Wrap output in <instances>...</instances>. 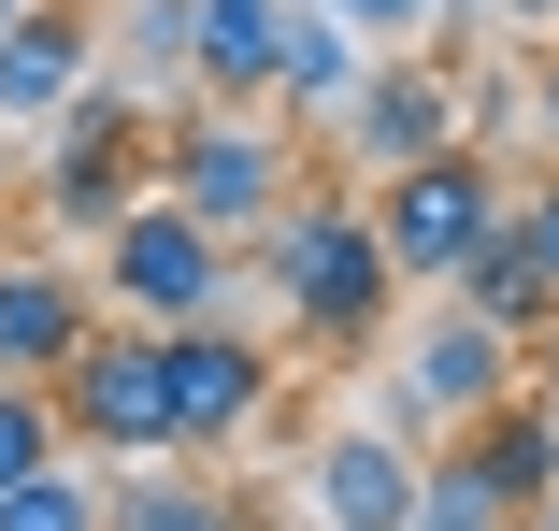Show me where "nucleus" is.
<instances>
[{
    "label": "nucleus",
    "mask_w": 559,
    "mask_h": 531,
    "mask_svg": "<svg viewBox=\"0 0 559 531\" xmlns=\"http://www.w3.org/2000/svg\"><path fill=\"white\" fill-rule=\"evenodd\" d=\"M144 187H158V130H144V101H130L116 72H100V86L72 101V116H44L29 201H44L58 231H116L130 201H144Z\"/></svg>",
    "instance_id": "obj_2"
},
{
    "label": "nucleus",
    "mask_w": 559,
    "mask_h": 531,
    "mask_svg": "<svg viewBox=\"0 0 559 531\" xmlns=\"http://www.w3.org/2000/svg\"><path fill=\"white\" fill-rule=\"evenodd\" d=\"M100 287H116L130 331H201L215 302H230V231H201L187 201H130L116 231H100Z\"/></svg>",
    "instance_id": "obj_4"
},
{
    "label": "nucleus",
    "mask_w": 559,
    "mask_h": 531,
    "mask_svg": "<svg viewBox=\"0 0 559 531\" xmlns=\"http://www.w3.org/2000/svg\"><path fill=\"white\" fill-rule=\"evenodd\" d=\"M86 331H100L86 273H58V259H0V374H15V388H58Z\"/></svg>",
    "instance_id": "obj_13"
},
{
    "label": "nucleus",
    "mask_w": 559,
    "mask_h": 531,
    "mask_svg": "<svg viewBox=\"0 0 559 531\" xmlns=\"http://www.w3.org/2000/svg\"><path fill=\"white\" fill-rule=\"evenodd\" d=\"M402 531H502V517H488V488H474L460 460H416V517H402Z\"/></svg>",
    "instance_id": "obj_21"
},
{
    "label": "nucleus",
    "mask_w": 559,
    "mask_h": 531,
    "mask_svg": "<svg viewBox=\"0 0 559 531\" xmlns=\"http://www.w3.org/2000/svg\"><path fill=\"white\" fill-rule=\"evenodd\" d=\"M488 331H559V173H531V187H502V216H488V245L444 273Z\"/></svg>",
    "instance_id": "obj_8"
},
{
    "label": "nucleus",
    "mask_w": 559,
    "mask_h": 531,
    "mask_svg": "<svg viewBox=\"0 0 559 531\" xmlns=\"http://www.w3.org/2000/svg\"><path fill=\"white\" fill-rule=\"evenodd\" d=\"M531 531H559V488H545V517H531Z\"/></svg>",
    "instance_id": "obj_24"
},
{
    "label": "nucleus",
    "mask_w": 559,
    "mask_h": 531,
    "mask_svg": "<svg viewBox=\"0 0 559 531\" xmlns=\"http://www.w3.org/2000/svg\"><path fill=\"white\" fill-rule=\"evenodd\" d=\"M158 374H173V446H187V460H201V446H230V432H259L273 388H287V359H273L259 331H230V316L158 331Z\"/></svg>",
    "instance_id": "obj_7"
},
{
    "label": "nucleus",
    "mask_w": 559,
    "mask_h": 531,
    "mask_svg": "<svg viewBox=\"0 0 559 531\" xmlns=\"http://www.w3.org/2000/svg\"><path fill=\"white\" fill-rule=\"evenodd\" d=\"M0 144H15V130H0ZM0 187H15V158H0Z\"/></svg>",
    "instance_id": "obj_26"
},
{
    "label": "nucleus",
    "mask_w": 559,
    "mask_h": 531,
    "mask_svg": "<svg viewBox=\"0 0 559 531\" xmlns=\"http://www.w3.org/2000/svg\"><path fill=\"white\" fill-rule=\"evenodd\" d=\"M100 531H259V503L201 460H144L130 488H100Z\"/></svg>",
    "instance_id": "obj_15"
},
{
    "label": "nucleus",
    "mask_w": 559,
    "mask_h": 531,
    "mask_svg": "<svg viewBox=\"0 0 559 531\" xmlns=\"http://www.w3.org/2000/svg\"><path fill=\"white\" fill-rule=\"evenodd\" d=\"M259 287H273V316H287V345H316V359H359V345L388 331V302H402L359 187H287V216L259 231Z\"/></svg>",
    "instance_id": "obj_1"
},
{
    "label": "nucleus",
    "mask_w": 559,
    "mask_h": 531,
    "mask_svg": "<svg viewBox=\"0 0 559 531\" xmlns=\"http://www.w3.org/2000/svg\"><path fill=\"white\" fill-rule=\"evenodd\" d=\"M373 201V245H388V273L402 287H444L474 245H488V216H502V173H488V144H444V158H402V173H373L359 187Z\"/></svg>",
    "instance_id": "obj_3"
},
{
    "label": "nucleus",
    "mask_w": 559,
    "mask_h": 531,
    "mask_svg": "<svg viewBox=\"0 0 559 531\" xmlns=\"http://www.w3.org/2000/svg\"><path fill=\"white\" fill-rule=\"evenodd\" d=\"M15 15H29V0H0V30H15Z\"/></svg>",
    "instance_id": "obj_25"
},
{
    "label": "nucleus",
    "mask_w": 559,
    "mask_h": 531,
    "mask_svg": "<svg viewBox=\"0 0 559 531\" xmlns=\"http://www.w3.org/2000/svg\"><path fill=\"white\" fill-rule=\"evenodd\" d=\"M301 503H316V531H402L416 517V432H388V416L330 432L301 460Z\"/></svg>",
    "instance_id": "obj_11"
},
{
    "label": "nucleus",
    "mask_w": 559,
    "mask_h": 531,
    "mask_svg": "<svg viewBox=\"0 0 559 531\" xmlns=\"http://www.w3.org/2000/svg\"><path fill=\"white\" fill-rule=\"evenodd\" d=\"M287 187H301V158L245 116V101H215V116H187V130H158V201H187L201 231H273L287 216Z\"/></svg>",
    "instance_id": "obj_5"
},
{
    "label": "nucleus",
    "mask_w": 559,
    "mask_h": 531,
    "mask_svg": "<svg viewBox=\"0 0 559 531\" xmlns=\"http://www.w3.org/2000/svg\"><path fill=\"white\" fill-rule=\"evenodd\" d=\"M359 72H373V44L330 15V0H287V44H273V101H287V116H345Z\"/></svg>",
    "instance_id": "obj_16"
},
{
    "label": "nucleus",
    "mask_w": 559,
    "mask_h": 531,
    "mask_svg": "<svg viewBox=\"0 0 559 531\" xmlns=\"http://www.w3.org/2000/svg\"><path fill=\"white\" fill-rule=\"evenodd\" d=\"M44 460H72V432H58V388H15V374H0V488H29Z\"/></svg>",
    "instance_id": "obj_18"
},
{
    "label": "nucleus",
    "mask_w": 559,
    "mask_h": 531,
    "mask_svg": "<svg viewBox=\"0 0 559 531\" xmlns=\"http://www.w3.org/2000/svg\"><path fill=\"white\" fill-rule=\"evenodd\" d=\"M0 531H100V488L72 460H44L29 488H0Z\"/></svg>",
    "instance_id": "obj_19"
},
{
    "label": "nucleus",
    "mask_w": 559,
    "mask_h": 531,
    "mask_svg": "<svg viewBox=\"0 0 559 531\" xmlns=\"http://www.w3.org/2000/svg\"><path fill=\"white\" fill-rule=\"evenodd\" d=\"M144 72V86H187V0H116L100 15V72Z\"/></svg>",
    "instance_id": "obj_17"
},
{
    "label": "nucleus",
    "mask_w": 559,
    "mask_h": 531,
    "mask_svg": "<svg viewBox=\"0 0 559 531\" xmlns=\"http://www.w3.org/2000/svg\"><path fill=\"white\" fill-rule=\"evenodd\" d=\"M502 531H531V517H502Z\"/></svg>",
    "instance_id": "obj_27"
},
{
    "label": "nucleus",
    "mask_w": 559,
    "mask_h": 531,
    "mask_svg": "<svg viewBox=\"0 0 559 531\" xmlns=\"http://www.w3.org/2000/svg\"><path fill=\"white\" fill-rule=\"evenodd\" d=\"M430 460H460L474 488H488V517H545V488H559V402H488V416H460Z\"/></svg>",
    "instance_id": "obj_12"
},
{
    "label": "nucleus",
    "mask_w": 559,
    "mask_h": 531,
    "mask_svg": "<svg viewBox=\"0 0 559 531\" xmlns=\"http://www.w3.org/2000/svg\"><path fill=\"white\" fill-rule=\"evenodd\" d=\"M330 15H345L373 58H402V44H444V15H460V0H330Z\"/></svg>",
    "instance_id": "obj_20"
},
{
    "label": "nucleus",
    "mask_w": 559,
    "mask_h": 531,
    "mask_svg": "<svg viewBox=\"0 0 559 531\" xmlns=\"http://www.w3.org/2000/svg\"><path fill=\"white\" fill-rule=\"evenodd\" d=\"M100 86V0H29L0 30V130H44Z\"/></svg>",
    "instance_id": "obj_10"
},
{
    "label": "nucleus",
    "mask_w": 559,
    "mask_h": 531,
    "mask_svg": "<svg viewBox=\"0 0 559 531\" xmlns=\"http://www.w3.org/2000/svg\"><path fill=\"white\" fill-rule=\"evenodd\" d=\"M488 30H559V0H474Z\"/></svg>",
    "instance_id": "obj_22"
},
{
    "label": "nucleus",
    "mask_w": 559,
    "mask_h": 531,
    "mask_svg": "<svg viewBox=\"0 0 559 531\" xmlns=\"http://www.w3.org/2000/svg\"><path fill=\"white\" fill-rule=\"evenodd\" d=\"M287 0H187V86L201 101H273Z\"/></svg>",
    "instance_id": "obj_14"
},
{
    "label": "nucleus",
    "mask_w": 559,
    "mask_h": 531,
    "mask_svg": "<svg viewBox=\"0 0 559 531\" xmlns=\"http://www.w3.org/2000/svg\"><path fill=\"white\" fill-rule=\"evenodd\" d=\"M531 116H545V144H559V44H545V72H531Z\"/></svg>",
    "instance_id": "obj_23"
},
{
    "label": "nucleus",
    "mask_w": 559,
    "mask_h": 531,
    "mask_svg": "<svg viewBox=\"0 0 559 531\" xmlns=\"http://www.w3.org/2000/svg\"><path fill=\"white\" fill-rule=\"evenodd\" d=\"M58 432L100 446V460H187L173 446V374H158V331H86L72 374H58Z\"/></svg>",
    "instance_id": "obj_6"
},
{
    "label": "nucleus",
    "mask_w": 559,
    "mask_h": 531,
    "mask_svg": "<svg viewBox=\"0 0 559 531\" xmlns=\"http://www.w3.org/2000/svg\"><path fill=\"white\" fill-rule=\"evenodd\" d=\"M531 374H516V331H488L474 302H444V316H416V359H402V402H388V432H460V416H488V402H516Z\"/></svg>",
    "instance_id": "obj_9"
}]
</instances>
